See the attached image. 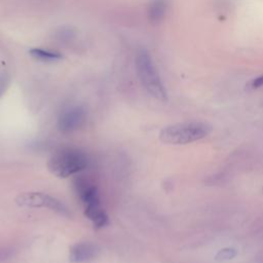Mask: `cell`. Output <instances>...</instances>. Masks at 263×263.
Returning <instances> with one entry per match:
<instances>
[{
	"label": "cell",
	"instance_id": "obj_1",
	"mask_svg": "<svg viewBox=\"0 0 263 263\" xmlns=\"http://www.w3.org/2000/svg\"><path fill=\"white\" fill-rule=\"evenodd\" d=\"M136 70L145 89L156 100L165 102L167 93L150 53L141 48L136 54Z\"/></svg>",
	"mask_w": 263,
	"mask_h": 263
},
{
	"label": "cell",
	"instance_id": "obj_2",
	"mask_svg": "<svg viewBox=\"0 0 263 263\" xmlns=\"http://www.w3.org/2000/svg\"><path fill=\"white\" fill-rule=\"evenodd\" d=\"M211 130V125L204 122H180L163 127L159 134V139L166 144L185 145L206 137Z\"/></svg>",
	"mask_w": 263,
	"mask_h": 263
},
{
	"label": "cell",
	"instance_id": "obj_3",
	"mask_svg": "<svg viewBox=\"0 0 263 263\" xmlns=\"http://www.w3.org/2000/svg\"><path fill=\"white\" fill-rule=\"evenodd\" d=\"M88 164L87 156L76 149H63L48 160V170L60 178H67L84 170Z\"/></svg>",
	"mask_w": 263,
	"mask_h": 263
},
{
	"label": "cell",
	"instance_id": "obj_4",
	"mask_svg": "<svg viewBox=\"0 0 263 263\" xmlns=\"http://www.w3.org/2000/svg\"><path fill=\"white\" fill-rule=\"evenodd\" d=\"M15 202L21 206L47 208L63 215H68V210L59 199L40 192H25L16 196Z\"/></svg>",
	"mask_w": 263,
	"mask_h": 263
},
{
	"label": "cell",
	"instance_id": "obj_5",
	"mask_svg": "<svg viewBox=\"0 0 263 263\" xmlns=\"http://www.w3.org/2000/svg\"><path fill=\"white\" fill-rule=\"evenodd\" d=\"M85 120V111L76 106L64 111L58 120V127L62 133H71L78 129Z\"/></svg>",
	"mask_w": 263,
	"mask_h": 263
},
{
	"label": "cell",
	"instance_id": "obj_6",
	"mask_svg": "<svg viewBox=\"0 0 263 263\" xmlns=\"http://www.w3.org/2000/svg\"><path fill=\"white\" fill-rule=\"evenodd\" d=\"M98 253L99 249L96 245L90 242H78L71 247L69 260L73 263H84L95 259Z\"/></svg>",
	"mask_w": 263,
	"mask_h": 263
},
{
	"label": "cell",
	"instance_id": "obj_7",
	"mask_svg": "<svg viewBox=\"0 0 263 263\" xmlns=\"http://www.w3.org/2000/svg\"><path fill=\"white\" fill-rule=\"evenodd\" d=\"M84 215L93 223L97 228L104 227L108 224V216L101 208L100 203L85 205Z\"/></svg>",
	"mask_w": 263,
	"mask_h": 263
},
{
	"label": "cell",
	"instance_id": "obj_8",
	"mask_svg": "<svg viewBox=\"0 0 263 263\" xmlns=\"http://www.w3.org/2000/svg\"><path fill=\"white\" fill-rule=\"evenodd\" d=\"M166 11V0H153L148 8V17L151 23L157 24L162 21Z\"/></svg>",
	"mask_w": 263,
	"mask_h": 263
},
{
	"label": "cell",
	"instance_id": "obj_9",
	"mask_svg": "<svg viewBox=\"0 0 263 263\" xmlns=\"http://www.w3.org/2000/svg\"><path fill=\"white\" fill-rule=\"evenodd\" d=\"M29 52L34 59L42 62H54L63 58V55L57 51H50L43 48H32Z\"/></svg>",
	"mask_w": 263,
	"mask_h": 263
},
{
	"label": "cell",
	"instance_id": "obj_10",
	"mask_svg": "<svg viewBox=\"0 0 263 263\" xmlns=\"http://www.w3.org/2000/svg\"><path fill=\"white\" fill-rule=\"evenodd\" d=\"M236 255V251L232 248H226L223 250H220L218 252V254L216 255V259L217 260H229L232 259L233 257H235Z\"/></svg>",
	"mask_w": 263,
	"mask_h": 263
},
{
	"label": "cell",
	"instance_id": "obj_11",
	"mask_svg": "<svg viewBox=\"0 0 263 263\" xmlns=\"http://www.w3.org/2000/svg\"><path fill=\"white\" fill-rule=\"evenodd\" d=\"M261 86H263V75L254 78V79L250 82V87L253 88V89L259 88V87H261Z\"/></svg>",
	"mask_w": 263,
	"mask_h": 263
}]
</instances>
